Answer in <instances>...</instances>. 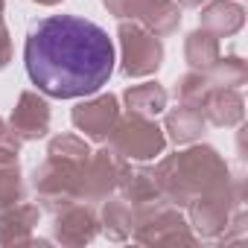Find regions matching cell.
<instances>
[{"label":"cell","instance_id":"cell-1","mask_svg":"<svg viewBox=\"0 0 248 248\" xmlns=\"http://www.w3.org/2000/svg\"><path fill=\"white\" fill-rule=\"evenodd\" d=\"M32 85L56 99L96 93L114 73V44L102 27L76 15L38 21L24 47Z\"/></svg>","mask_w":248,"mask_h":248},{"label":"cell","instance_id":"cell-2","mask_svg":"<svg viewBox=\"0 0 248 248\" xmlns=\"http://www.w3.org/2000/svg\"><path fill=\"white\" fill-rule=\"evenodd\" d=\"M155 181L164 199L175 204H190L196 196L231 184L225 161L210 146H193L187 152L161 161V167L155 170Z\"/></svg>","mask_w":248,"mask_h":248},{"label":"cell","instance_id":"cell-3","mask_svg":"<svg viewBox=\"0 0 248 248\" xmlns=\"http://www.w3.org/2000/svg\"><path fill=\"white\" fill-rule=\"evenodd\" d=\"M111 149L120 152L123 158H132V161H152L155 155L164 152L167 146V135L158 123H152L149 117L140 114H129V117H117L114 129L108 132Z\"/></svg>","mask_w":248,"mask_h":248},{"label":"cell","instance_id":"cell-4","mask_svg":"<svg viewBox=\"0 0 248 248\" xmlns=\"http://www.w3.org/2000/svg\"><path fill=\"white\" fill-rule=\"evenodd\" d=\"M120 47H123V73L126 76H149L164 62V47L155 32L135 21H123L120 30Z\"/></svg>","mask_w":248,"mask_h":248},{"label":"cell","instance_id":"cell-5","mask_svg":"<svg viewBox=\"0 0 248 248\" xmlns=\"http://www.w3.org/2000/svg\"><path fill=\"white\" fill-rule=\"evenodd\" d=\"M79 178H82V167L64 158H47L38 170H35V190L41 196V202L59 213L62 207L73 204L79 199Z\"/></svg>","mask_w":248,"mask_h":248},{"label":"cell","instance_id":"cell-6","mask_svg":"<svg viewBox=\"0 0 248 248\" xmlns=\"http://www.w3.org/2000/svg\"><path fill=\"white\" fill-rule=\"evenodd\" d=\"M105 9L120 21H135L155 35H170L181 24L175 0H102Z\"/></svg>","mask_w":248,"mask_h":248},{"label":"cell","instance_id":"cell-7","mask_svg":"<svg viewBox=\"0 0 248 248\" xmlns=\"http://www.w3.org/2000/svg\"><path fill=\"white\" fill-rule=\"evenodd\" d=\"M129 172V161L114 149H99L91 152L88 164L82 167V178H79V196L85 199H102L114 190H120L123 178Z\"/></svg>","mask_w":248,"mask_h":248},{"label":"cell","instance_id":"cell-8","mask_svg":"<svg viewBox=\"0 0 248 248\" xmlns=\"http://www.w3.org/2000/svg\"><path fill=\"white\" fill-rule=\"evenodd\" d=\"M239 202H242V196L233 193L231 184L196 196V199L187 204V207H190V228H196L202 236H219V233L228 228L231 213H233V207H236Z\"/></svg>","mask_w":248,"mask_h":248},{"label":"cell","instance_id":"cell-9","mask_svg":"<svg viewBox=\"0 0 248 248\" xmlns=\"http://www.w3.org/2000/svg\"><path fill=\"white\" fill-rule=\"evenodd\" d=\"M135 239L143 245H193V233L190 225L184 222V216L167 204L140 213L135 219Z\"/></svg>","mask_w":248,"mask_h":248},{"label":"cell","instance_id":"cell-10","mask_svg":"<svg viewBox=\"0 0 248 248\" xmlns=\"http://www.w3.org/2000/svg\"><path fill=\"white\" fill-rule=\"evenodd\" d=\"M117 117H120V108H117L114 93H102L96 99L79 102L70 114L73 126L79 132H85V138H91V140H108V132L114 129Z\"/></svg>","mask_w":248,"mask_h":248},{"label":"cell","instance_id":"cell-11","mask_svg":"<svg viewBox=\"0 0 248 248\" xmlns=\"http://www.w3.org/2000/svg\"><path fill=\"white\" fill-rule=\"evenodd\" d=\"M9 129L21 140L44 138L50 132V105H47V99H41L35 91H24L18 105H15V111H12Z\"/></svg>","mask_w":248,"mask_h":248},{"label":"cell","instance_id":"cell-12","mask_svg":"<svg viewBox=\"0 0 248 248\" xmlns=\"http://www.w3.org/2000/svg\"><path fill=\"white\" fill-rule=\"evenodd\" d=\"M199 111L207 123L213 126H236L245 117V102L239 96L236 88H222V85H210L207 93L199 102Z\"/></svg>","mask_w":248,"mask_h":248},{"label":"cell","instance_id":"cell-13","mask_svg":"<svg viewBox=\"0 0 248 248\" xmlns=\"http://www.w3.org/2000/svg\"><path fill=\"white\" fill-rule=\"evenodd\" d=\"M120 190H123V196H126V202L132 204L135 219L140 213H149V210H155V207H161L167 202L164 193H161V187H158V181H155L152 170H132L129 167V172H126V178H123Z\"/></svg>","mask_w":248,"mask_h":248},{"label":"cell","instance_id":"cell-14","mask_svg":"<svg viewBox=\"0 0 248 248\" xmlns=\"http://www.w3.org/2000/svg\"><path fill=\"white\" fill-rule=\"evenodd\" d=\"M96 225L99 222H96L93 210L73 202V204L62 207L59 216H56V239L62 245H85V242L93 239Z\"/></svg>","mask_w":248,"mask_h":248},{"label":"cell","instance_id":"cell-15","mask_svg":"<svg viewBox=\"0 0 248 248\" xmlns=\"http://www.w3.org/2000/svg\"><path fill=\"white\" fill-rule=\"evenodd\" d=\"M38 225V207L15 204L0 216V245H30L32 228Z\"/></svg>","mask_w":248,"mask_h":248},{"label":"cell","instance_id":"cell-16","mask_svg":"<svg viewBox=\"0 0 248 248\" xmlns=\"http://www.w3.org/2000/svg\"><path fill=\"white\" fill-rule=\"evenodd\" d=\"M245 24V9L231 0H213L202 9V30L213 32L216 38H228L233 32H239Z\"/></svg>","mask_w":248,"mask_h":248},{"label":"cell","instance_id":"cell-17","mask_svg":"<svg viewBox=\"0 0 248 248\" xmlns=\"http://www.w3.org/2000/svg\"><path fill=\"white\" fill-rule=\"evenodd\" d=\"M204 126H207V120L202 117L199 108H193V105H178V108H172V111L167 114L164 132H170V140H175V143H193V140L202 138Z\"/></svg>","mask_w":248,"mask_h":248},{"label":"cell","instance_id":"cell-18","mask_svg":"<svg viewBox=\"0 0 248 248\" xmlns=\"http://www.w3.org/2000/svg\"><path fill=\"white\" fill-rule=\"evenodd\" d=\"M184 56H187V62H190L193 70L207 73L216 64V59H219V38L213 32H207V30H196V32L187 35Z\"/></svg>","mask_w":248,"mask_h":248},{"label":"cell","instance_id":"cell-19","mask_svg":"<svg viewBox=\"0 0 248 248\" xmlns=\"http://www.w3.org/2000/svg\"><path fill=\"white\" fill-rule=\"evenodd\" d=\"M126 99V108L129 114H140V117H155L167 108V91L155 82H146V85H135L123 93Z\"/></svg>","mask_w":248,"mask_h":248},{"label":"cell","instance_id":"cell-20","mask_svg":"<svg viewBox=\"0 0 248 248\" xmlns=\"http://www.w3.org/2000/svg\"><path fill=\"white\" fill-rule=\"evenodd\" d=\"M102 231L111 239H129L135 231V210L126 199H111L102 207Z\"/></svg>","mask_w":248,"mask_h":248},{"label":"cell","instance_id":"cell-21","mask_svg":"<svg viewBox=\"0 0 248 248\" xmlns=\"http://www.w3.org/2000/svg\"><path fill=\"white\" fill-rule=\"evenodd\" d=\"M24 202V181L18 161H3L0 164V213Z\"/></svg>","mask_w":248,"mask_h":248},{"label":"cell","instance_id":"cell-22","mask_svg":"<svg viewBox=\"0 0 248 248\" xmlns=\"http://www.w3.org/2000/svg\"><path fill=\"white\" fill-rule=\"evenodd\" d=\"M213 85H222V88H239V85H245V79H248V67H245V62L242 59H236V56H228V59H216V64L204 73Z\"/></svg>","mask_w":248,"mask_h":248},{"label":"cell","instance_id":"cell-23","mask_svg":"<svg viewBox=\"0 0 248 248\" xmlns=\"http://www.w3.org/2000/svg\"><path fill=\"white\" fill-rule=\"evenodd\" d=\"M47 155H50V158H64V161H73V164L85 167L88 158H91V149H88V143H85L82 138H76V135H59V138L50 140Z\"/></svg>","mask_w":248,"mask_h":248},{"label":"cell","instance_id":"cell-24","mask_svg":"<svg viewBox=\"0 0 248 248\" xmlns=\"http://www.w3.org/2000/svg\"><path fill=\"white\" fill-rule=\"evenodd\" d=\"M210 85H213V82H210L204 73L193 70V73L181 76V82H178V88H175V96H178L181 105H193V108H199V102H202V96L207 93Z\"/></svg>","mask_w":248,"mask_h":248},{"label":"cell","instance_id":"cell-25","mask_svg":"<svg viewBox=\"0 0 248 248\" xmlns=\"http://www.w3.org/2000/svg\"><path fill=\"white\" fill-rule=\"evenodd\" d=\"M9 62H12V38H9V30H6L3 18H0V70Z\"/></svg>","mask_w":248,"mask_h":248},{"label":"cell","instance_id":"cell-26","mask_svg":"<svg viewBox=\"0 0 248 248\" xmlns=\"http://www.w3.org/2000/svg\"><path fill=\"white\" fill-rule=\"evenodd\" d=\"M21 138H15V132L12 129H6V123L0 120V149H6V152H18L21 149Z\"/></svg>","mask_w":248,"mask_h":248},{"label":"cell","instance_id":"cell-27","mask_svg":"<svg viewBox=\"0 0 248 248\" xmlns=\"http://www.w3.org/2000/svg\"><path fill=\"white\" fill-rule=\"evenodd\" d=\"M175 3H181V6H202L204 0H175Z\"/></svg>","mask_w":248,"mask_h":248},{"label":"cell","instance_id":"cell-28","mask_svg":"<svg viewBox=\"0 0 248 248\" xmlns=\"http://www.w3.org/2000/svg\"><path fill=\"white\" fill-rule=\"evenodd\" d=\"M35 3H41V6H56V3H62V0H35Z\"/></svg>","mask_w":248,"mask_h":248},{"label":"cell","instance_id":"cell-29","mask_svg":"<svg viewBox=\"0 0 248 248\" xmlns=\"http://www.w3.org/2000/svg\"><path fill=\"white\" fill-rule=\"evenodd\" d=\"M0 12H3V0H0Z\"/></svg>","mask_w":248,"mask_h":248}]
</instances>
